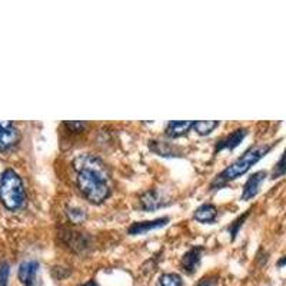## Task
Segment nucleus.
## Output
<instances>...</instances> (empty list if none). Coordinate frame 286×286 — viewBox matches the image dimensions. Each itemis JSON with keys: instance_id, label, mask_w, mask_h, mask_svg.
Returning a JSON list of instances; mask_svg holds the SVG:
<instances>
[{"instance_id": "f257e3e1", "label": "nucleus", "mask_w": 286, "mask_h": 286, "mask_svg": "<svg viewBox=\"0 0 286 286\" xmlns=\"http://www.w3.org/2000/svg\"><path fill=\"white\" fill-rule=\"evenodd\" d=\"M75 169L78 171V187L86 199L92 203H102L110 195L107 185L109 172L106 164L99 157L80 155L75 159Z\"/></svg>"}, {"instance_id": "f03ea898", "label": "nucleus", "mask_w": 286, "mask_h": 286, "mask_svg": "<svg viewBox=\"0 0 286 286\" xmlns=\"http://www.w3.org/2000/svg\"><path fill=\"white\" fill-rule=\"evenodd\" d=\"M272 146L273 145H256V146L249 148V149L243 153L242 156L237 157L233 163L229 164L225 171L218 175V178L214 179V182L212 183V187L225 185V183H228L230 180L242 176L243 173H246V172L249 171L253 164L257 163L272 149Z\"/></svg>"}, {"instance_id": "7ed1b4c3", "label": "nucleus", "mask_w": 286, "mask_h": 286, "mask_svg": "<svg viewBox=\"0 0 286 286\" xmlns=\"http://www.w3.org/2000/svg\"><path fill=\"white\" fill-rule=\"evenodd\" d=\"M26 199L23 183L19 175L7 169L0 176V200L7 209H19Z\"/></svg>"}, {"instance_id": "20e7f679", "label": "nucleus", "mask_w": 286, "mask_h": 286, "mask_svg": "<svg viewBox=\"0 0 286 286\" xmlns=\"http://www.w3.org/2000/svg\"><path fill=\"white\" fill-rule=\"evenodd\" d=\"M19 140V132L12 122H0V150L13 148Z\"/></svg>"}, {"instance_id": "39448f33", "label": "nucleus", "mask_w": 286, "mask_h": 286, "mask_svg": "<svg viewBox=\"0 0 286 286\" xmlns=\"http://www.w3.org/2000/svg\"><path fill=\"white\" fill-rule=\"evenodd\" d=\"M266 178V172L260 171L253 173L243 186V192H242V200H248L250 198H253L257 192H259V187H260V183L264 182V179Z\"/></svg>"}, {"instance_id": "423d86ee", "label": "nucleus", "mask_w": 286, "mask_h": 286, "mask_svg": "<svg viewBox=\"0 0 286 286\" xmlns=\"http://www.w3.org/2000/svg\"><path fill=\"white\" fill-rule=\"evenodd\" d=\"M140 203H142V207L145 210H155V209H159V207L166 205L163 195L155 190V189L143 193L140 196Z\"/></svg>"}, {"instance_id": "0eeeda50", "label": "nucleus", "mask_w": 286, "mask_h": 286, "mask_svg": "<svg viewBox=\"0 0 286 286\" xmlns=\"http://www.w3.org/2000/svg\"><path fill=\"white\" fill-rule=\"evenodd\" d=\"M248 133V130L246 129H237L235 132H232L230 135H228L225 139H222L219 140V143L216 145V152H219V150H223V149H235L237 148L241 142L243 140V137L246 136Z\"/></svg>"}, {"instance_id": "6e6552de", "label": "nucleus", "mask_w": 286, "mask_h": 286, "mask_svg": "<svg viewBox=\"0 0 286 286\" xmlns=\"http://www.w3.org/2000/svg\"><path fill=\"white\" fill-rule=\"evenodd\" d=\"M168 222H169L168 218H159V219H155V221L148 222H137V223L132 225V226L129 228V233H130V235H142V233H146V232L153 230V229L162 228Z\"/></svg>"}, {"instance_id": "1a4fd4ad", "label": "nucleus", "mask_w": 286, "mask_h": 286, "mask_svg": "<svg viewBox=\"0 0 286 286\" xmlns=\"http://www.w3.org/2000/svg\"><path fill=\"white\" fill-rule=\"evenodd\" d=\"M37 268H39V264L36 260H28V262H23L20 265V268H19V279H20L23 285L32 286L35 283Z\"/></svg>"}, {"instance_id": "9d476101", "label": "nucleus", "mask_w": 286, "mask_h": 286, "mask_svg": "<svg viewBox=\"0 0 286 286\" xmlns=\"http://www.w3.org/2000/svg\"><path fill=\"white\" fill-rule=\"evenodd\" d=\"M202 248H193L189 252H186L182 257V268L186 273H193L195 269L199 266Z\"/></svg>"}, {"instance_id": "9b49d317", "label": "nucleus", "mask_w": 286, "mask_h": 286, "mask_svg": "<svg viewBox=\"0 0 286 286\" xmlns=\"http://www.w3.org/2000/svg\"><path fill=\"white\" fill-rule=\"evenodd\" d=\"M193 125H195V122L192 121L171 122L166 126V135L169 137H180V136L186 135L193 128Z\"/></svg>"}, {"instance_id": "f8f14e48", "label": "nucleus", "mask_w": 286, "mask_h": 286, "mask_svg": "<svg viewBox=\"0 0 286 286\" xmlns=\"http://www.w3.org/2000/svg\"><path fill=\"white\" fill-rule=\"evenodd\" d=\"M216 216H218V209L210 203H205L195 210V219L202 222V223L213 222L216 219Z\"/></svg>"}, {"instance_id": "ddd939ff", "label": "nucleus", "mask_w": 286, "mask_h": 286, "mask_svg": "<svg viewBox=\"0 0 286 286\" xmlns=\"http://www.w3.org/2000/svg\"><path fill=\"white\" fill-rule=\"evenodd\" d=\"M150 149L156 152L160 156H175L176 155V148L166 142H150Z\"/></svg>"}, {"instance_id": "4468645a", "label": "nucleus", "mask_w": 286, "mask_h": 286, "mask_svg": "<svg viewBox=\"0 0 286 286\" xmlns=\"http://www.w3.org/2000/svg\"><path fill=\"white\" fill-rule=\"evenodd\" d=\"M218 126H219V122L216 121H200V122H195L193 129H195L196 133L205 136V135H209L210 132H213Z\"/></svg>"}, {"instance_id": "2eb2a0df", "label": "nucleus", "mask_w": 286, "mask_h": 286, "mask_svg": "<svg viewBox=\"0 0 286 286\" xmlns=\"http://www.w3.org/2000/svg\"><path fill=\"white\" fill-rule=\"evenodd\" d=\"M157 286H182V278L178 273H164L159 279Z\"/></svg>"}, {"instance_id": "dca6fc26", "label": "nucleus", "mask_w": 286, "mask_h": 286, "mask_svg": "<svg viewBox=\"0 0 286 286\" xmlns=\"http://www.w3.org/2000/svg\"><path fill=\"white\" fill-rule=\"evenodd\" d=\"M286 173V150L283 152V155L282 157L279 159V162L276 163L275 166V169L272 172V178H279V176H282V175H285Z\"/></svg>"}, {"instance_id": "f3484780", "label": "nucleus", "mask_w": 286, "mask_h": 286, "mask_svg": "<svg viewBox=\"0 0 286 286\" xmlns=\"http://www.w3.org/2000/svg\"><path fill=\"white\" fill-rule=\"evenodd\" d=\"M7 279H9V265L3 264L0 266V286H6Z\"/></svg>"}, {"instance_id": "a211bd4d", "label": "nucleus", "mask_w": 286, "mask_h": 286, "mask_svg": "<svg viewBox=\"0 0 286 286\" xmlns=\"http://www.w3.org/2000/svg\"><path fill=\"white\" fill-rule=\"evenodd\" d=\"M248 216V213L245 214V216H241L237 221L235 222V223H232V226L229 228V230H230V236H232V239H235L236 233H237V230H239V228H241V225H242V222L245 221V218Z\"/></svg>"}, {"instance_id": "6ab92c4d", "label": "nucleus", "mask_w": 286, "mask_h": 286, "mask_svg": "<svg viewBox=\"0 0 286 286\" xmlns=\"http://www.w3.org/2000/svg\"><path fill=\"white\" fill-rule=\"evenodd\" d=\"M67 126L70 129H76V130H79V129H82L85 125L82 123V122H72V123H66Z\"/></svg>"}, {"instance_id": "aec40b11", "label": "nucleus", "mask_w": 286, "mask_h": 286, "mask_svg": "<svg viewBox=\"0 0 286 286\" xmlns=\"http://www.w3.org/2000/svg\"><path fill=\"white\" fill-rule=\"evenodd\" d=\"M213 285H214L213 279H203L198 286H213Z\"/></svg>"}, {"instance_id": "412c9836", "label": "nucleus", "mask_w": 286, "mask_h": 286, "mask_svg": "<svg viewBox=\"0 0 286 286\" xmlns=\"http://www.w3.org/2000/svg\"><path fill=\"white\" fill-rule=\"evenodd\" d=\"M278 265H279V266H285V265H286V256L282 257V259H280V260L278 262Z\"/></svg>"}, {"instance_id": "4be33fe9", "label": "nucleus", "mask_w": 286, "mask_h": 286, "mask_svg": "<svg viewBox=\"0 0 286 286\" xmlns=\"http://www.w3.org/2000/svg\"><path fill=\"white\" fill-rule=\"evenodd\" d=\"M83 286H98V285H96L94 282H87V283H85Z\"/></svg>"}]
</instances>
